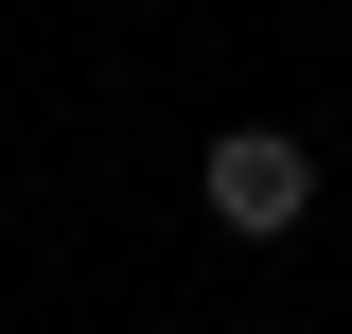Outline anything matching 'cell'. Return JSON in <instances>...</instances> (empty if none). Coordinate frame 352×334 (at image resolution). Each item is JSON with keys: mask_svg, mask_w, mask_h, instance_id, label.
Segmentation results:
<instances>
[{"mask_svg": "<svg viewBox=\"0 0 352 334\" xmlns=\"http://www.w3.org/2000/svg\"><path fill=\"white\" fill-rule=\"evenodd\" d=\"M194 211H212L229 247H300L317 229V141L300 124H229L212 159H194Z\"/></svg>", "mask_w": 352, "mask_h": 334, "instance_id": "cell-1", "label": "cell"}]
</instances>
